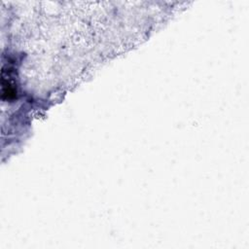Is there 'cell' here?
<instances>
[{"instance_id": "1", "label": "cell", "mask_w": 249, "mask_h": 249, "mask_svg": "<svg viewBox=\"0 0 249 249\" xmlns=\"http://www.w3.org/2000/svg\"><path fill=\"white\" fill-rule=\"evenodd\" d=\"M1 81H2V99H12L16 97L17 89L13 80V76L11 74V70L8 68L7 70L5 67L2 68L1 74Z\"/></svg>"}]
</instances>
